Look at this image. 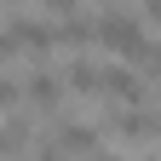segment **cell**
<instances>
[{
    "label": "cell",
    "instance_id": "obj_1",
    "mask_svg": "<svg viewBox=\"0 0 161 161\" xmlns=\"http://www.w3.org/2000/svg\"><path fill=\"white\" fill-rule=\"evenodd\" d=\"M104 127L121 138L127 150H150V144H161V109H109L104 115Z\"/></svg>",
    "mask_w": 161,
    "mask_h": 161
},
{
    "label": "cell",
    "instance_id": "obj_2",
    "mask_svg": "<svg viewBox=\"0 0 161 161\" xmlns=\"http://www.w3.org/2000/svg\"><path fill=\"white\" fill-rule=\"evenodd\" d=\"M23 98H29V115H52V121H58V109H64V98H69L64 69H52V64L29 69V75H23Z\"/></svg>",
    "mask_w": 161,
    "mask_h": 161
},
{
    "label": "cell",
    "instance_id": "obj_3",
    "mask_svg": "<svg viewBox=\"0 0 161 161\" xmlns=\"http://www.w3.org/2000/svg\"><path fill=\"white\" fill-rule=\"evenodd\" d=\"M104 98H115V109H144L150 104V75H138L127 64H104Z\"/></svg>",
    "mask_w": 161,
    "mask_h": 161
},
{
    "label": "cell",
    "instance_id": "obj_4",
    "mask_svg": "<svg viewBox=\"0 0 161 161\" xmlns=\"http://www.w3.org/2000/svg\"><path fill=\"white\" fill-rule=\"evenodd\" d=\"M98 127L104 121H52V144H64L69 155H80V161H98Z\"/></svg>",
    "mask_w": 161,
    "mask_h": 161
},
{
    "label": "cell",
    "instance_id": "obj_5",
    "mask_svg": "<svg viewBox=\"0 0 161 161\" xmlns=\"http://www.w3.org/2000/svg\"><path fill=\"white\" fill-rule=\"evenodd\" d=\"M64 80H69V92H75V98H104V64H92L86 52L64 64Z\"/></svg>",
    "mask_w": 161,
    "mask_h": 161
},
{
    "label": "cell",
    "instance_id": "obj_6",
    "mask_svg": "<svg viewBox=\"0 0 161 161\" xmlns=\"http://www.w3.org/2000/svg\"><path fill=\"white\" fill-rule=\"evenodd\" d=\"M144 23H155V29H161V0H150V6H144Z\"/></svg>",
    "mask_w": 161,
    "mask_h": 161
},
{
    "label": "cell",
    "instance_id": "obj_7",
    "mask_svg": "<svg viewBox=\"0 0 161 161\" xmlns=\"http://www.w3.org/2000/svg\"><path fill=\"white\" fill-rule=\"evenodd\" d=\"M98 161H127V155H98Z\"/></svg>",
    "mask_w": 161,
    "mask_h": 161
},
{
    "label": "cell",
    "instance_id": "obj_8",
    "mask_svg": "<svg viewBox=\"0 0 161 161\" xmlns=\"http://www.w3.org/2000/svg\"><path fill=\"white\" fill-rule=\"evenodd\" d=\"M155 98H161V75H155Z\"/></svg>",
    "mask_w": 161,
    "mask_h": 161
}]
</instances>
